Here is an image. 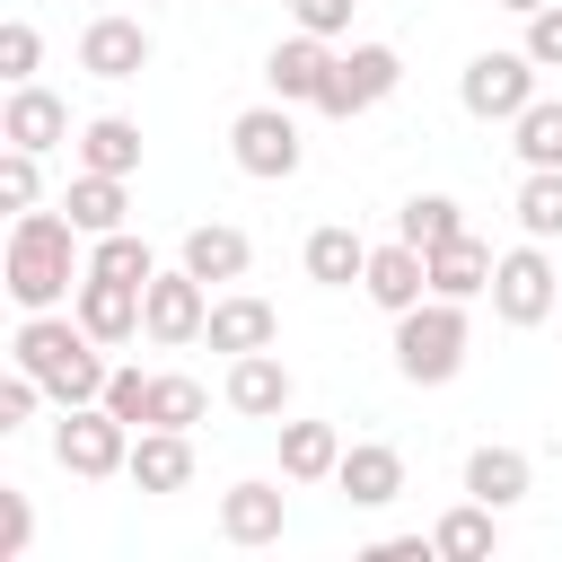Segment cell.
I'll return each instance as SVG.
<instances>
[{
	"label": "cell",
	"mask_w": 562,
	"mask_h": 562,
	"mask_svg": "<svg viewBox=\"0 0 562 562\" xmlns=\"http://www.w3.org/2000/svg\"><path fill=\"white\" fill-rule=\"evenodd\" d=\"M79 281H88V228L70 211H18L9 246H0V290L18 299V316L61 307Z\"/></svg>",
	"instance_id": "1"
},
{
	"label": "cell",
	"mask_w": 562,
	"mask_h": 562,
	"mask_svg": "<svg viewBox=\"0 0 562 562\" xmlns=\"http://www.w3.org/2000/svg\"><path fill=\"white\" fill-rule=\"evenodd\" d=\"M9 360L35 369L53 404H105V378H114V369H105V342H97L70 307H35V316H18Z\"/></svg>",
	"instance_id": "2"
},
{
	"label": "cell",
	"mask_w": 562,
	"mask_h": 562,
	"mask_svg": "<svg viewBox=\"0 0 562 562\" xmlns=\"http://www.w3.org/2000/svg\"><path fill=\"white\" fill-rule=\"evenodd\" d=\"M465 342H474L465 299H422V307L395 316V369H404L413 386H448V378L465 369Z\"/></svg>",
	"instance_id": "3"
},
{
	"label": "cell",
	"mask_w": 562,
	"mask_h": 562,
	"mask_svg": "<svg viewBox=\"0 0 562 562\" xmlns=\"http://www.w3.org/2000/svg\"><path fill=\"white\" fill-rule=\"evenodd\" d=\"M132 422L123 413H105V404H61V422H53V465L61 474H79V483H105V474H123L132 465Z\"/></svg>",
	"instance_id": "4"
},
{
	"label": "cell",
	"mask_w": 562,
	"mask_h": 562,
	"mask_svg": "<svg viewBox=\"0 0 562 562\" xmlns=\"http://www.w3.org/2000/svg\"><path fill=\"white\" fill-rule=\"evenodd\" d=\"M553 307H562V263L544 255V237H518V246L492 263V316L527 334V325H544Z\"/></svg>",
	"instance_id": "5"
},
{
	"label": "cell",
	"mask_w": 562,
	"mask_h": 562,
	"mask_svg": "<svg viewBox=\"0 0 562 562\" xmlns=\"http://www.w3.org/2000/svg\"><path fill=\"white\" fill-rule=\"evenodd\" d=\"M228 158L255 176V184H290L299 167H307V140H299V114L272 97V105H246L237 123H228Z\"/></svg>",
	"instance_id": "6"
},
{
	"label": "cell",
	"mask_w": 562,
	"mask_h": 562,
	"mask_svg": "<svg viewBox=\"0 0 562 562\" xmlns=\"http://www.w3.org/2000/svg\"><path fill=\"white\" fill-rule=\"evenodd\" d=\"M457 105H465L474 123H518V114L536 105V53H527V44H518V53H474L465 79H457Z\"/></svg>",
	"instance_id": "7"
},
{
	"label": "cell",
	"mask_w": 562,
	"mask_h": 562,
	"mask_svg": "<svg viewBox=\"0 0 562 562\" xmlns=\"http://www.w3.org/2000/svg\"><path fill=\"white\" fill-rule=\"evenodd\" d=\"M404 88V53L395 44H351V53H334V79H325V97H316V114H334V123H351V114H369V105H386Z\"/></svg>",
	"instance_id": "8"
},
{
	"label": "cell",
	"mask_w": 562,
	"mask_h": 562,
	"mask_svg": "<svg viewBox=\"0 0 562 562\" xmlns=\"http://www.w3.org/2000/svg\"><path fill=\"white\" fill-rule=\"evenodd\" d=\"M202 325H211V281L202 272H149V290H140V334L149 342H202Z\"/></svg>",
	"instance_id": "9"
},
{
	"label": "cell",
	"mask_w": 562,
	"mask_h": 562,
	"mask_svg": "<svg viewBox=\"0 0 562 562\" xmlns=\"http://www.w3.org/2000/svg\"><path fill=\"white\" fill-rule=\"evenodd\" d=\"M79 70H88V79H140V70H149V26L123 18V9H97V18L79 26Z\"/></svg>",
	"instance_id": "10"
},
{
	"label": "cell",
	"mask_w": 562,
	"mask_h": 562,
	"mask_svg": "<svg viewBox=\"0 0 562 562\" xmlns=\"http://www.w3.org/2000/svg\"><path fill=\"white\" fill-rule=\"evenodd\" d=\"M325 79H334V44H325V35H307V26H299V35H281V44L263 53V88H272L281 105H316V97H325Z\"/></svg>",
	"instance_id": "11"
},
{
	"label": "cell",
	"mask_w": 562,
	"mask_h": 562,
	"mask_svg": "<svg viewBox=\"0 0 562 562\" xmlns=\"http://www.w3.org/2000/svg\"><path fill=\"white\" fill-rule=\"evenodd\" d=\"M281 527H290V492H281V483L246 474V483L220 492V536H228V544H281Z\"/></svg>",
	"instance_id": "12"
},
{
	"label": "cell",
	"mask_w": 562,
	"mask_h": 562,
	"mask_svg": "<svg viewBox=\"0 0 562 562\" xmlns=\"http://www.w3.org/2000/svg\"><path fill=\"white\" fill-rule=\"evenodd\" d=\"M0 140H18V149H61L70 140V105L53 97V88H35V79H18L9 88V105H0Z\"/></svg>",
	"instance_id": "13"
},
{
	"label": "cell",
	"mask_w": 562,
	"mask_h": 562,
	"mask_svg": "<svg viewBox=\"0 0 562 562\" xmlns=\"http://www.w3.org/2000/svg\"><path fill=\"white\" fill-rule=\"evenodd\" d=\"M360 290H369L386 316H404V307H422V299H430V255H422V246H404V237H395V246H369Z\"/></svg>",
	"instance_id": "14"
},
{
	"label": "cell",
	"mask_w": 562,
	"mask_h": 562,
	"mask_svg": "<svg viewBox=\"0 0 562 562\" xmlns=\"http://www.w3.org/2000/svg\"><path fill=\"white\" fill-rule=\"evenodd\" d=\"M202 342L211 351H272L281 342V316H272V299H255V290H228V299H211V325H202Z\"/></svg>",
	"instance_id": "15"
},
{
	"label": "cell",
	"mask_w": 562,
	"mask_h": 562,
	"mask_svg": "<svg viewBox=\"0 0 562 562\" xmlns=\"http://www.w3.org/2000/svg\"><path fill=\"white\" fill-rule=\"evenodd\" d=\"M334 492H342L351 509H386V501L404 492V457H395L386 439H351L342 465H334Z\"/></svg>",
	"instance_id": "16"
},
{
	"label": "cell",
	"mask_w": 562,
	"mask_h": 562,
	"mask_svg": "<svg viewBox=\"0 0 562 562\" xmlns=\"http://www.w3.org/2000/svg\"><path fill=\"white\" fill-rule=\"evenodd\" d=\"M70 316H79V325H88V334L114 351V342H132V334H140V290H132V281H105V272H88V281L70 290Z\"/></svg>",
	"instance_id": "17"
},
{
	"label": "cell",
	"mask_w": 562,
	"mask_h": 562,
	"mask_svg": "<svg viewBox=\"0 0 562 562\" xmlns=\"http://www.w3.org/2000/svg\"><path fill=\"white\" fill-rule=\"evenodd\" d=\"M228 413H246V422H281V413H290V369H281V351H237V360H228Z\"/></svg>",
	"instance_id": "18"
},
{
	"label": "cell",
	"mask_w": 562,
	"mask_h": 562,
	"mask_svg": "<svg viewBox=\"0 0 562 562\" xmlns=\"http://www.w3.org/2000/svg\"><path fill=\"white\" fill-rule=\"evenodd\" d=\"M176 263H184V272H202V281H246L255 246H246V228H228V220H193V228H184V246H176Z\"/></svg>",
	"instance_id": "19"
},
{
	"label": "cell",
	"mask_w": 562,
	"mask_h": 562,
	"mask_svg": "<svg viewBox=\"0 0 562 562\" xmlns=\"http://www.w3.org/2000/svg\"><path fill=\"white\" fill-rule=\"evenodd\" d=\"M492 246L465 228V237H448V246H430V299H492Z\"/></svg>",
	"instance_id": "20"
},
{
	"label": "cell",
	"mask_w": 562,
	"mask_h": 562,
	"mask_svg": "<svg viewBox=\"0 0 562 562\" xmlns=\"http://www.w3.org/2000/svg\"><path fill=\"white\" fill-rule=\"evenodd\" d=\"M281 430V483H334V465H342V430L334 422H272Z\"/></svg>",
	"instance_id": "21"
},
{
	"label": "cell",
	"mask_w": 562,
	"mask_h": 562,
	"mask_svg": "<svg viewBox=\"0 0 562 562\" xmlns=\"http://www.w3.org/2000/svg\"><path fill=\"white\" fill-rule=\"evenodd\" d=\"M465 492H474V501H492V509H518V501L536 492V465H527V448H501V439H483V448L465 457Z\"/></svg>",
	"instance_id": "22"
},
{
	"label": "cell",
	"mask_w": 562,
	"mask_h": 562,
	"mask_svg": "<svg viewBox=\"0 0 562 562\" xmlns=\"http://www.w3.org/2000/svg\"><path fill=\"white\" fill-rule=\"evenodd\" d=\"M430 553H439V562H492V553H501V509L465 492V501L430 527Z\"/></svg>",
	"instance_id": "23"
},
{
	"label": "cell",
	"mask_w": 562,
	"mask_h": 562,
	"mask_svg": "<svg viewBox=\"0 0 562 562\" xmlns=\"http://www.w3.org/2000/svg\"><path fill=\"white\" fill-rule=\"evenodd\" d=\"M123 474H132L140 492H184V483H193V430H140Z\"/></svg>",
	"instance_id": "24"
},
{
	"label": "cell",
	"mask_w": 562,
	"mask_h": 562,
	"mask_svg": "<svg viewBox=\"0 0 562 562\" xmlns=\"http://www.w3.org/2000/svg\"><path fill=\"white\" fill-rule=\"evenodd\" d=\"M61 211H70L88 237L132 228V220H123V211H132V176H97V167H79V176H70V193H61Z\"/></svg>",
	"instance_id": "25"
},
{
	"label": "cell",
	"mask_w": 562,
	"mask_h": 562,
	"mask_svg": "<svg viewBox=\"0 0 562 562\" xmlns=\"http://www.w3.org/2000/svg\"><path fill=\"white\" fill-rule=\"evenodd\" d=\"M360 272H369V237L342 228V220H325V228L307 237V281H316V290H351Z\"/></svg>",
	"instance_id": "26"
},
{
	"label": "cell",
	"mask_w": 562,
	"mask_h": 562,
	"mask_svg": "<svg viewBox=\"0 0 562 562\" xmlns=\"http://www.w3.org/2000/svg\"><path fill=\"white\" fill-rule=\"evenodd\" d=\"M79 167H97V176H140V123H132V114L79 123Z\"/></svg>",
	"instance_id": "27"
},
{
	"label": "cell",
	"mask_w": 562,
	"mask_h": 562,
	"mask_svg": "<svg viewBox=\"0 0 562 562\" xmlns=\"http://www.w3.org/2000/svg\"><path fill=\"white\" fill-rule=\"evenodd\" d=\"M395 237L404 246H448V237H465V211H457V193H413L404 211H395Z\"/></svg>",
	"instance_id": "28"
},
{
	"label": "cell",
	"mask_w": 562,
	"mask_h": 562,
	"mask_svg": "<svg viewBox=\"0 0 562 562\" xmlns=\"http://www.w3.org/2000/svg\"><path fill=\"white\" fill-rule=\"evenodd\" d=\"M88 272H105V281H132V290H149L158 255H149V237H140V228H105V237H88Z\"/></svg>",
	"instance_id": "29"
},
{
	"label": "cell",
	"mask_w": 562,
	"mask_h": 562,
	"mask_svg": "<svg viewBox=\"0 0 562 562\" xmlns=\"http://www.w3.org/2000/svg\"><path fill=\"white\" fill-rule=\"evenodd\" d=\"M509 149H518V167H562V97H536L509 123Z\"/></svg>",
	"instance_id": "30"
},
{
	"label": "cell",
	"mask_w": 562,
	"mask_h": 562,
	"mask_svg": "<svg viewBox=\"0 0 562 562\" xmlns=\"http://www.w3.org/2000/svg\"><path fill=\"white\" fill-rule=\"evenodd\" d=\"M518 228L544 237V246L562 237V167H527L518 176Z\"/></svg>",
	"instance_id": "31"
},
{
	"label": "cell",
	"mask_w": 562,
	"mask_h": 562,
	"mask_svg": "<svg viewBox=\"0 0 562 562\" xmlns=\"http://www.w3.org/2000/svg\"><path fill=\"white\" fill-rule=\"evenodd\" d=\"M211 413V395L193 386V378H158V395H149V430H193Z\"/></svg>",
	"instance_id": "32"
},
{
	"label": "cell",
	"mask_w": 562,
	"mask_h": 562,
	"mask_svg": "<svg viewBox=\"0 0 562 562\" xmlns=\"http://www.w3.org/2000/svg\"><path fill=\"white\" fill-rule=\"evenodd\" d=\"M35 193H44V167H35V149L0 140V202H9V211H35Z\"/></svg>",
	"instance_id": "33"
},
{
	"label": "cell",
	"mask_w": 562,
	"mask_h": 562,
	"mask_svg": "<svg viewBox=\"0 0 562 562\" xmlns=\"http://www.w3.org/2000/svg\"><path fill=\"white\" fill-rule=\"evenodd\" d=\"M149 395H158L149 369H114V378H105V413H123L132 430H149Z\"/></svg>",
	"instance_id": "34"
},
{
	"label": "cell",
	"mask_w": 562,
	"mask_h": 562,
	"mask_svg": "<svg viewBox=\"0 0 562 562\" xmlns=\"http://www.w3.org/2000/svg\"><path fill=\"white\" fill-rule=\"evenodd\" d=\"M35 61H44V35H35L26 18H9V26H0V79L18 88V79H35Z\"/></svg>",
	"instance_id": "35"
},
{
	"label": "cell",
	"mask_w": 562,
	"mask_h": 562,
	"mask_svg": "<svg viewBox=\"0 0 562 562\" xmlns=\"http://www.w3.org/2000/svg\"><path fill=\"white\" fill-rule=\"evenodd\" d=\"M35 404H44V378L9 360V378H0V430H26V422H35Z\"/></svg>",
	"instance_id": "36"
},
{
	"label": "cell",
	"mask_w": 562,
	"mask_h": 562,
	"mask_svg": "<svg viewBox=\"0 0 562 562\" xmlns=\"http://www.w3.org/2000/svg\"><path fill=\"white\" fill-rule=\"evenodd\" d=\"M26 544H35V509H26L18 483H0V562H18Z\"/></svg>",
	"instance_id": "37"
},
{
	"label": "cell",
	"mask_w": 562,
	"mask_h": 562,
	"mask_svg": "<svg viewBox=\"0 0 562 562\" xmlns=\"http://www.w3.org/2000/svg\"><path fill=\"white\" fill-rule=\"evenodd\" d=\"M351 9L360 0H290V26H307V35L334 44V35H351Z\"/></svg>",
	"instance_id": "38"
},
{
	"label": "cell",
	"mask_w": 562,
	"mask_h": 562,
	"mask_svg": "<svg viewBox=\"0 0 562 562\" xmlns=\"http://www.w3.org/2000/svg\"><path fill=\"white\" fill-rule=\"evenodd\" d=\"M527 53H536V70H562V0L527 18Z\"/></svg>",
	"instance_id": "39"
},
{
	"label": "cell",
	"mask_w": 562,
	"mask_h": 562,
	"mask_svg": "<svg viewBox=\"0 0 562 562\" xmlns=\"http://www.w3.org/2000/svg\"><path fill=\"white\" fill-rule=\"evenodd\" d=\"M501 9H509V18H536V9H553V0H501Z\"/></svg>",
	"instance_id": "40"
}]
</instances>
